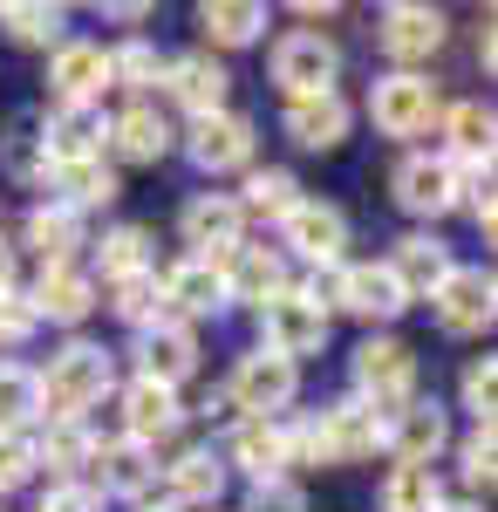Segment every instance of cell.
I'll return each instance as SVG.
<instances>
[{"label": "cell", "instance_id": "obj_1", "mask_svg": "<svg viewBox=\"0 0 498 512\" xmlns=\"http://www.w3.org/2000/svg\"><path fill=\"white\" fill-rule=\"evenodd\" d=\"M307 301H321V315L335 321H362L369 335H389V321L410 315V294L396 287V274H389L383 260H342V267H328V274H314L301 287Z\"/></svg>", "mask_w": 498, "mask_h": 512}, {"label": "cell", "instance_id": "obj_2", "mask_svg": "<svg viewBox=\"0 0 498 512\" xmlns=\"http://www.w3.org/2000/svg\"><path fill=\"white\" fill-rule=\"evenodd\" d=\"M35 383H41V417H76V424H89V410L116 390V355L103 342H89V335H69L35 369Z\"/></svg>", "mask_w": 498, "mask_h": 512}, {"label": "cell", "instance_id": "obj_3", "mask_svg": "<svg viewBox=\"0 0 498 512\" xmlns=\"http://www.w3.org/2000/svg\"><path fill=\"white\" fill-rule=\"evenodd\" d=\"M348 383H355L348 396H362L376 417H389V410H403V403L417 396L423 362H417V349H410L403 335H362L355 355H348Z\"/></svg>", "mask_w": 498, "mask_h": 512}, {"label": "cell", "instance_id": "obj_4", "mask_svg": "<svg viewBox=\"0 0 498 512\" xmlns=\"http://www.w3.org/2000/svg\"><path fill=\"white\" fill-rule=\"evenodd\" d=\"M437 117H444V96L437 82L417 76V69H383L369 82V123L396 137V144H417V137H437Z\"/></svg>", "mask_w": 498, "mask_h": 512}, {"label": "cell", "instance_id": "obj_5", "mask_svg": "<svg viewBox=\"0 0 498 512\" xmlns=\"http://www.w3.org/2000/svg\"><path fill=\"white\" fill-rule=\"evenodd\" d=\"M178 151L192 158V171L205 178H232V171H253L260 158V123L246 110H219V117H192L178 130Z\"/></svg>", "mask_w": 498, "mask_h": 512}, {"label": "cell", "instance_id": "obj_6", "mask_svg": "<svg viewBox=\"0 0 498 512\" xmlns=\"http://www.w3.org/2000/svg\"><path fill=\"white\" fill-rule=\"evenodd\" d=\"M294 396H301V362L260 349V342H253L246 355H232L226 403L239 410V417H287V410H294Z\"/></svg>", "mask_w": 498, "mask_h": 512}, {"label": "cell", "instance_id": "obj_7", "mask_svg": "<svg viewBox=\"0 0 498 512\" xmlns=\"http://www.w3.org/2000/svg\"><path fill=\"white\" fill-rule=\"evenodd\" d=\"M273 69V89L294 103V96H328L335 82H342V41L321 35V28H287V35L273 41L267 55Z\"/></svg>", "mask_w": 498, "mask_h": 512}, {"label": "cell", "instance_id": "obj_8", "mask_svg": "<svg viewBox=\"0 0 498 512\" xmlns=\"http://www.w3.org/2000/svg\"><path fill=\"white\" fill-rule=\"evenodd\" d=\"M280 260H307L314 274L342 267L348 260V212L335 198H301V205L280 219Z\"/></svg>", "mask_w": 498, "mask_h": 512}, {"label": "cell", "instance_id": "obj_9", "mask_svg": "<svg viewBox=\"0 0 498 512\" xmlns=\"http://www.w3.org/2000/svg\"><path fill=\"white\" fill-rule=\"evenodd\" d=\"M307 424H314V451H321V465H369V458L383 451V417H376L362 396H335V403H321Z\"/></svg>", "mask_w": 498, "mask_h": 512}, {"label": "cell", "instance_id": "obj_10", "mask_svg": "<svg viewBox=\"0 0 498 512\" xmlns=\"http://www.w3.org/2000/svg\"><path fill=\"white\" fill-rule=\"evenodd\" d=\"M389 192H396V205L410 212V219H444V212H458L464 205V171L444 151H410V158L396 164V178H389Z\"/></svg>", "mask_w": 498, "mask_h": 512}, {"label": "cell", "instance_id": "obj_11", "mask_svg": "<svg viewBox=\"0 0 498 512\" xmlns=\"http://www.w3.org/2000/svg\"><path fill=\"white\" fill-rule=\"evenodd\" d=\"M430 315H437V328L444 335H458V342H478V335H492L498 321V280L492 267H451V280L430 294Z\"/></svg>", "mask_w": 498, "mask_h": 512}, {"label": "cell", "instance_id": "obj_12", "mask_svg": "<svg viewBox=\"0 0 498 512\" xmlns=\"http://www.w3.org/2000/svg\"><path fill=\"white\" fill-rule=\"evenodd\" d=\"M451 41V14L444 7H423V0H396V7H383L376 14V48H383L396 69H417Z\"/></svg>", "mask_w": 498, "mask_h": 512}, {"label": "cell", "instance_id": "obj_13", "mask_svg": "<svg viewBox=\"0 0 498 512\" xmlns=\"http://www.w3.org/2000/svg\"><path fill=\"white\" fill-rule=\"evenodd\" d=\"M157 89L171 96V110H185V123L232 110V69L219 62V55H205V48L164 55V82H157Z\"/></svg>", "mask_w": 498, "mask_h": 512}, {"label": "cell", "instance_id": "obj_14", "mask_svg": "<svg viewBox=\"0 0 498 512\" xmlns=\"http://www.w3.org/2000/svg\"><path fill=\"white\" fill-rule=\"evenodd\" d=\"M383 451L389 465H437L451 451V410L437 396H410L403 410L383 417Z\"/></svg>", "mask_w": 498, "mask_h": 512}, {"label": "cell", "instance_id": "obj_15", "mask_svg": "<svg viewBox=\"0 0 498 512\" xmlns=\"http://www.w3.org/2000/svg\"><path fill=\"white\" fill-rule=\"evenodd\" d=\"M328 328L335 321L321 315V301H307L301 287H287V294H273L260 308V349L287 355V362H307V355L328 349Z\"/></svg>", "mask_w": 498, "mask_h": 512}, {"label": "cell", "instance_id": "obj_16", "mask_svg": "<svg viewBox=\"0 0 498 512\" xmlns=\"http://www.w3.org/2000/svg\"><path fill=\"white\" fill-rule=\"evenodd\" d=\"M219 267V287H226V308H267L273 294H287L294 280H287V260H280V246H253V239H239L232 253L212 260Z\"/></svg>", "mask_w": 498, "mask_h": 512}, {"label": "cell", "instance_id": "obj_17", "mask_svg": "<svg viewBox=\"0 0 498 512\" xmlns=\"http://www.w3.org/2000/svg\"><path fill=\"white\" fill-rule=\"evenodd\" d=\"M219 458H226V472H246L253 485L294 478V458H287V417H232Z\"/></svg>", "mask_w": 498, "mask_h": 512}, {"label": "cell", "instance_id": "obj_18", "mask_svg": "<svg viewBox=\"0 0 498 512\" xmlns=\"http://www.w3.org/2000/svg\"><path fill=\"white\" fill-rule=\"evenodd\" d=\"M35 137L48 151V164H89L110 151V117H103V103H48Z\"/></svg>", "mask_w": 498, "mask_h": 512}, {"label": "cell", "instance_id": "obj_19", "mask_svg": "<svg viewBox=\"0 0 498 512\" xmlns=\"http://www.w3.org/2000/svg\"><path fill=\"white\" fill-rule=\"evenodd\" d=\"M130 355H137V376H144V383L185 390L198 376V362H205V342H198V328H185V321H157V328L137 335Z\"/></svg>", "mask_w": 498, "mask_h": 512}, {"label": "cell", "instance_id": "obj_20", "mask_svg": "<svg viewBox=\"0 0 498 512\" xmlns=\"http://www.w3.org/2000/svg\"><path fill=\"white\" fill-rule=\"evenodd\" d=\"M28 308H35V321L82 328V321L103 308V287H96V274H89L82 260H69V267H41L35 287H28Z\"/></svg>", "mask_w": 498, "mask_h": 512}, {"label": "cell", "instance_id": "obj_21", "mask_svg": "<svg viewBox=\"0 0 498 512\" xmlns=\"http://www.w3.org/2000/svg\"><path fill=\"white\" fill-rule=\"evenodd\" d=\"M437 151L458 164L464 178L471 171H492V151H498V117L485 96H464V103H444V117H437Z\"/></svg>", "mask_w": 498, "mask_h": 512}, {"label": "cell", "instance_id": "obj_22", "mask_svg": "<svg viewBox=\"0 0 498 512\" xmlns=\"http://www.w3.org/2000/svg\"><path fill=\"white\" fill-rule=\"evenodd\" d=\"M89 485L103 492V506L110 499H130V506H144L157 492V451L151 444H130V437H103L96 444V458H89Z\"/></svg>", "mask_w": 498, "mask_h": 512}, {"label": "cell", "instance_id": "obj_23", "mask_svg": "<svg viewBox=\"0 0 498 512\" xmlns=\"http://www.w3.org/2000/svg\"><path fill=\"white\" fill-rule=\"evenodd\" d=\"M348 130H355V103H348L342 89H328V96H294V103L280 110V137H287L294 151H342Z\"/></svg>", "mask_w": 498, "mask_h": 512}, {"label": "cell", "instance_id": "obj_24", "mask_svg": "<svg viewBox=\"0 0 498 512\" xmlns=\"http://www.w3.org/2000/svg\"><path fill=\"white\" fill-rule=\"evenodd\" d=\"M157 287H164V315L198 328V321H219L226 315V287H219V267L212 260H171V267H157Z\"/></svg>", "mask_w": 498, "mask_h": 512}, {"label": "cell", "instance_id": "obj_25", "mask_svg": "<svg viewBox=\"0 0 498 512\" xmlns=\"http://www.w3.org/2000/svg\"><path fill=\"white\" fill-rule=\"evenodd\" d=\"M116 410H123V437L130 444H164V437H178L185 431V396L178 390H164V383H144V376H130L123 390H116Z\"/></svg>", "mask_w": 498, "mask_h": 512}, {"label": "cell", "instance_id": "obj_26", "mask_svg": "<svg viewBox=\"0 0 498 512\" xmlns=\"http://www.w3.org/2000/svg\"><path fill=\"white\" fill-rule=\"evenodd\" d=\"M178 233L192 246V260H219V253H232L246 239V212H239L232 192H192L185 212H178Z\"/></svg>", "mask_w": 498, "mask_h": 512}, {"label": "cell", "instance_id": "obj_27", "mask_svg": "<svg viewBox=\"0 0 498 512\" xmlns=\"http://www.w3.org/2000/svg\"><path fill=\"white\" fill-rule=\"evenodd\" d=\"M28 437H35V472H48V485H82L96 444H103V437L89 431V424H76V417H41Z\"/></svg>", "mask_w": 498, "mask_h": 512}, {"label": "cell", "instance_id": "obj_28", "mask_svg": "<svg viewBox=\"0 0 498 512\" xmlns=\"http://www.w3.org/2000/svg\"><path fill=\"white\" fill-rule=\"evenodd\" d=\"M383 267L396 274V287H403V294H410V308H417V301H430V294H437V287L451 280L458 253H451L444 239L423 226V233H403L396 246H389V260H383Z\"/></svg>", "mask_w": 498, "mask_h": 512}, {"label": "cell", "instance_id": "obj_29", "mask_svg": "<svg viewBox=\"0 0 498 512\" xmlns=\"http://www.w3.org/2000/svg\"><path fill=\"white\" fill-rule=\"evenodd\" d=\"M41 192H48V205H62V212L89 219V212H110L116 198H123V178H116V164H103V158H89V164H48Z\"/></svg>", "mask_w": 498, "mask_h": 512}, {"label": "cell", "instance_id": "obj_30", "mask_svg": "<svg viewBox=\"0 0 498 512\" xmlns=\"http://www.w3.org/2000/svg\"><path fill=\"white\" fill-rule=\"evenodd\" d=\"M178 151V130L157 103H123L110 117V158L116 164H164Z\"/></svg>", "mask_w": 498, "mask_h": 512}, {"label": "cell", "instance_id": "obj_31", "mask_svg": "<svg viewBox=\"0 0 498 512\" xmlns=\"http://www.w3.org/2000/svg\"><path fill=\"white\" fill-rule=\"evenodd\" d=\"M103 89H110L103 41L69 35L55 55H48V96H55V103H103Z\"/></svg>", "mask_w": 498, "mask_h": 512}, {"label": "cell", "instance_id": "obj_32", "mask_svg": "<svg viewBox=\"0 0 498 512\" xmlns=\"http://www.w3.org/2000/svg\"><path fill=\"white\" fill-rule=\"evenodd\" d=\"M164 472V485H171V506L178 512H198V506H219L226 499V485H232V472H226V458L212 451V444H185L171 465H157Z\"/></svg>", "mask_w": 498, "mask_h": 512}, {"label": "cell", "instance_id": "obj_33", "mask_svg": "<svg viewBox=\"0 0 498 512\" xmlns=\"http://www.w3.org/2000/svg\"><path fill=\"white\" fill-rule=\"evenodd\" d=\"M89 274L103 280V287L137 280V274H157V233H151V226H137V219L110 226V233L96 239V267H89Z\"/></svg>", "mask_w": 498, "mask_h": 512}, {"label": "cell", "instance_id": "obj_34", "mask_svg": "<svg viewBox=\"0 0 498 512\" xmlns=\"http://www.w3.org/2000/svg\"><path fill=\"white\" fill-rule=\"evenodd\" d=\"M267 7L260 0H205L198 7V35H205V55H232V48H253L267 35Z\"/></svg>", "mask_w": 498, "mask_h": 512}, {"label": "cell", "instance_id": "obj_35", "mask_svg": "<svg viewBox=\"0 0 498 512\" xmlns=\"http://www.w3.org/2000/svg\"><path fill=\"white\" fill-rule=\"evenodd\" d=\"M21 246L35 253L41 267H69L82 246H89V233H82V219H76V212H62V205H48V198H41L35 212L21 219Z\"/></svg>", "mask_w": 498, "mask_h": 512}, {"label": "cell", "instance_id": "obj_36", "mask_svg": "<svg viewBox=\"0 0 498 512\" xmlns=\"http://www.w3.org/2000/svg\"><path fill=\"white\" fill-rule=\"evenodd\" d=\"M232 198H239L246 226H253V219H273V226H280V219H287L307 192H301V178H294L287 164H253V171H246V185H239Z\"/></svg>", "mask_w": 498, "mask_h": 512}, {"label": "cell", "instance_id": "obj_37", "mask_svg": "<svg viewBox=\"0 0 498 512\" xmlns=\"http://www.w3.org/2000/svg\"><path fill=\"white\" fill-rule=\"evenodd\" d=\"M110 62V89H130L137 103H151V89L164 82V48L151 35H123L116 48H103Z\"/></svg>", "mask_w": 498, "mask_h": 512}, {"label": "cell", "instance_id": "obj_38", "mask_svg": "<svg viewBox=\"0 0 498 512\" xmlns=\"http://www.w3.org/2000/svg\"><path fill=\"white\" fill-rule=\"evenodd\" d=\"M0 28L7 41H21V48H62L69 41V7H48V0H0Z\"/></svg>", "mask_w": 498, "mask_h": 512}, {"label": "cell", "instance_id": "obj_39", "mask_svg": "<svg viewBox=\"0 0 498 512\" xmlns=\"http://www.w3.org/2000/svg\"><path fill=\"white\" fill-rule=\"evenodd\" d=\"M35 424H41L35 362H14V355H0V431H35Z\"/></svg>", "mask_w": 498, "mask_h": 512}, {"label": "cell", "instance_id": "obj_40", "mask_svg": "<svg viewBox=\"0 0 498 512\" xmlns=\"http://www.w3.org/2000/svg\"><path fill=\"white\" fill-rule=\"evenodd\" d=\"M376 499H383V512H437L444 506V478H437V465H389Z\"/></svg>", "mask_w": 498, "mask_h": 512}, {"label": "cell", "instance_id": "obj_41", "mask_svg": "<svg viewBox=\"0 0 498 512\" xmlns=\"http://www.w3.org/2000/svg\"><path fill=\"white\" fill-rule=\"evenodd\" d=\"M110 308H116V321L123 328H157V321H171L164 315V287H157V274H137V280H116L110 287Z\"/></svg>", "mask_w": 498, "mask_h": 512}, {"label": "cell", "instance_id": "obj_42", "mask_svg": "<svg viewBox=\"0 0 498 512\" xmlns=\"http://www.w3.org/2000/svg\"><path fill=\"white\" fill-rule=\"evenodd\" d=\"M458 472L471 492H492V478H498V431L492 424H471L458 437Z\"/></svg>", "mask_w": 498, "mask_h": 512}, {"label": "cell", "instance_id": "obj_43", "mask_svg": "<svg viewBox=\"0 0 498 512\" xmlns=\"http://www.w3.org/2000/svg\"><path fill=\"white\" fill-rule=\"evenodd\" d=\"M458 410H471V424H492V410H498V362L492 355H471V362H464Z\"/></svg>", "mask_w": 498, "mask_h": 512}, {"label": "cell", "instance_id": "obj_44", "mask_svg": "<svg viewBox=\"0 0 498 512\" xmlns=\"http://www.w3.org/2000/svg\"><path fill=\"white\" fill-rule=\"evenodd\" d=\"M35 485V437L28 431H0V499Z\"/></svg>", "mask_w": 498, "mask_h": 512}, {"label": "cell", "instance_id": "obj_45", "mask_svg": "<svg viewBox=\"0 0 498 512\" xmlns=\"http://www.w3.org/2000/svg\"><path fill=\"white\" fill-rule=\"evenodd\" d=\"M7 178H21V185H41V178H48V151H41L35 123H21V130L7 137Z\"/></svg>", "mask_w": 498, "mask_h": 512}, {"label": "cell", "instance_id": "obj_46", "mask_svg": "<svg viewBox=\"0 0 498 512\" xmlns=\"http://www.w3.org/2000/svg\"><path fill=\"white\" fill-rule=\"evenodd\" d=\"M35 328H41V321H35V308H28V294H21V287H14V294H0V349H21Z\"/></svg>", "mask_w": 498, "mask_h": 512}, {"label": "cell", "instance_id": "obj_47", "mask_svg": "<svg viewBox=\"0 0 498 512\" xmlns=\"http://www.w3.org/2000/svg\"><path fill=\"white\" fill-rule=\"evenodd\" d=\"M246 512H307V492L294 478H267V485L246 492Z\"/></svg>", "mask_w": 498, "mask_h": 512}, {"label": "cell", "instance_id": "obj_48", "mask_svg": "<svg viewBox=\"0 0 498 512\" xmlns=\"http://www.w3.org/2000/svg\"><path fill=\"white\" fill-rule=\"evenodd\" d=\"M464 212H471V226L492 239L498 233V198H492V171H471L464 178Z\"/></svg>", "mask_w": 498, "mask_h": 512}, {"label": "cell", "instance_id": "obj_49", "mask_svg": "<svg viewBox=\"0 0 498 512\" xmlns=\"http://www.w3.org/2000/svg\"><path fill=\"white\" fill-rule=\"evenodd\" d=\"M35 512H110V506H103V492L82 478V485H48Z\"/></svg>", "mask_w": 498, "mask_h": 512}, {"label": "cell", "instance_id": "obj_50", "mask_svg": "<svg viewBox=\"0 0 498 512\" xmlns=\"http://www.w3.org/2000/svg\"><path fill=\"white\" fill-rule=\"evenodd\" d=\"M103 21H116V28H137V21H151V7H144V0H110V7H103Z\"/></svg>", "mask_w": 498, "mask_h": 512}, {"label": "cell", "instance_id": "obj_51", "mask_svg": "<svg viewBox=\"0 0 498 512\" xmlns=\"http://www.w3.org/2000/svg\"><path fill=\"white\" fill-rule=\"evenodd\" d=\"M14 280H21V246L0 233V294H14Z\"/></svg>", "mask_w": 498, "mask_h": 512}, {"label": "cell", "instance_id": "obj_52", "mask_svg": "<svg viewBox=\"0 0 498 512\" xmlns=\"http://www.w3.org/2000/svg\"><path fill=\"white\" fill-rule=\"evenodd\" d=\"M335 14H342L335 0H301V7H294V21H307V28H314V21H335Z\"/></svg>", "mask_w": 498, "mask_h": 512}, {"label": "cell", "instance_id": "obj_53", "mask_svg": "<svg viewBox=\"0 0 498 512\" xmlns=\"http://www.w3.org/2000/svg\"><path fill=\"white\" fill-rule=\"evenodd\" d=\"M478 62H485V76H492V62H498V41H492V21L478 28Z\"/></svg>", "mask_w": 498, "mask_h": 512}, {"label": "cell", "instance_id": "obj_54", "mask_svg": "<svg viewBox=\"0 0 498 512\" xmlns=\"http://www.w3.org/2000/svg\"><path fill=\"white\" fill-rule=\"evenodd\" d=\"M437 512H485V506H471V499H444Z\"/></svg>", "mask_w": 498, "mask_h": 512}, {"label": "cell", "instance_id": "obj_55", "mask_svg": "<svg viewBox=\"0 0 498 512\" xmlns=\"http://www.w3.org/2000/svg\"><path fill=\"white\" fill-rule=\"evenodd\" d=\"M137 512H178V506H171V499H144Z\"/></svg>", "mask_w": 498, "mask_h": 512}]
</instances>
